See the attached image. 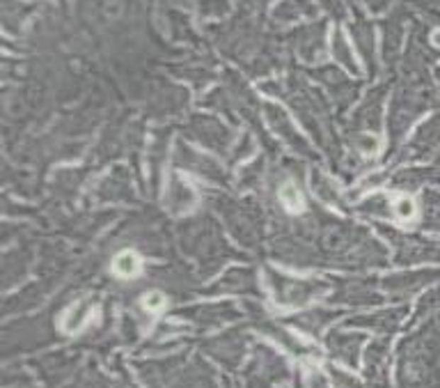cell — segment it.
I'll return each instance as SVG.
<instances>
[{
    "instance_id": "1",
    "label": "cell",
    "mask_w": 440,
    "mask_h": 388,
    "mask_svg": "<svg viewBox=\"0 0 440 388\" xmlns=\"http://www.w3.org/2000/svg\"><path fill=\"white\" fill-rule=\"evenodd\" d=\"M115 271L120 276H133L138 271V257L133 253H122L115 257Z\"/></svg>"
},
{
    "instance_id": "2",
    "label": "cell",
    "mask_w": 440,
    "mask_h": 388,
    "mask_svg": "<svg viewBox=\"0 0 440 388\" xmlns=\"http://www.w3.org/2000/svg\"><path fill=\"white\" fill-rule=\"evenodd\" d=\"M163 306H165V296L161 292H152V294L145 296V308L147 310H159Z\"/></svg>"
},
{
    "instance_id": "3",
    "label": "cell",
    "mask_w": 440,
    "mask_h": 388,
    "mask_svg": "<svg viewBox=\"0 0 440 388\" xmlns=\"http://www.w3.org/2000/svg\"><path fill=\"white\" fill-rule=\"evenodd\" d=\"M397 214L402 216V218H410L415 214V205H413V200H406V198H402L397 202Z\"/></svg>"
}]
</instances>
